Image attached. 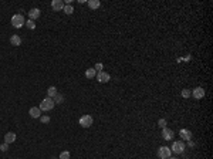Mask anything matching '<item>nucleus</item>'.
<instances>
[{
  "instance_id": "nucleus-25",
  "label": "nucleus",
  "mask_w": 213,
  "mask_h": 159,
  "mask_svg": "<svg viewBox=\"0 0 213 159\" xmlns=\"http://www.w3.org/2000/svg\"><path fill=\"white\" fill-rule=\"evenodd\" d=\"M7 149H9V144L4 142V144L0 145V151H1V152H7Z\"/></svg>"
},
{
  "instance_id": "nucleus-23",
  "label": "nucleus",
  "mask_w": 213,
  "mask_h": 159,
  "mask_svg": "<svg viewBox=\"0 0 213 159\" xmlns=\"http://www.w3.org/2000/svg\"><path fill=\"white\" fill-rule=\"evenodd\" d=\"M158 125H159L162 129H164V128H166V119H165V118H161L159 121H158Z\"/></svg>"
},
{
  "instance_id": "nucleus-14",
  "label": "nucleus",
  "mask_w": 213,
  "mask_h": 159,
  "mask_svg": "<svg viewBox=\"0 0 213 159\" xmlns=\"http://www.w3.org/2000/svg\"><path fill=\"white\" fill-rule=\"evenodd\" d=\"M10 43H11V45H20L21 44V37L17 36V34H13L10 37Z\"/></svg>"
},
{
  "instance_id": "nucleus-24",
  "label": "nucleus",
  "mask_w": 213,
  "mask_h": 159,
  "mask_svg": "<svg viewBox=\"0 0 213 159\" xmlns=\"http://www.w3.org/2000/svg\"><path fill=\"white\" fill-rule=\"evenodd\" d=\"M102 68H104L102 63H97V64L94 65V70H95V71H98V73H99V71H102Z\"/></svg>"
},
{
  "instance_id": "nucleus-28",
  "label": "nucleus",
  "mask_w": 213,
  "mask_h": 159,
  "mask_svg": "<svg viewBox=\"0 0 213 159\" xmlns=\"http://www.w3.org/2000/svg\"><path fill=\"white\" fill-rule=\"evenodd\" d=\"M168 159H176V158H172V156H170V158H168Z\"/></svg>"
},
{
  "instance_id": "nucleus-21",
  "label": "nucleus",
  "mask_w": 213,
  "mask_h": 159,
  "mask_svg": "<svg viewBox=\"0 0 213 159\" xmlns=\"http://www.w3.org/2000/svg\"><path fill=\"white\" fill-rule=\"evenodd\" d=\"M58 159H70V152H68V151H63V152L60 154Z\"/></svg>"
},
{
  "instance_id": "nucleus-9",
  "label": "nucleus",
  "mask_w": 213,
  "mask_h": 159,
  "mask_svg": "<svg viewBox=\"0 0 213 159\" xmlns=\"http://www.w3.org/2000/svg\"><path fill=\"white\" fill-rule=\"evenodd\" d=\"M179 135H180V138H182L180 141H190V139H192V132H190L189 129H185V128L180 129V131H179Z\"/></svg>"
},
{
  "instance_id": "nucleus-15",
  "label": "nucleus",
  "mask_w": 213,
  "mask_h": 159,
  "mask_svg": "<svg viewBox=\"0 0 213 159\" xmlns=\"http://www.w3.org/2000/svg\"><path fill=\"white\" fill-rule=\"evenodd\" d=\"M87 4H88L89 9H98V7L101 6L99 0H89V1H87Z\"/></svg>"
},
{
  "instance_id": "nucleus-29",
  "label": "nucleus",
  "mask_w": 213,
  "mask_h": 159,
  "mask_svg": "<svg viewBox=\"0 0 213 159\" xmlns=\"http://www.w3.org/2000/svg\"><path fill=\"white\" fill-rule=\"evenodd\" d=\"M53 159H57V158H53Z\"/></svg>"
},
{
  "instance_id": "nucleus-6",
  "label": "nucleus",
  "mask_w": 213,
  "mask_h": 159,
  "mask_svg": "<svg viewBox=\"0 0 213 159\" xmlns=\"http://www.w3.org/2000/svg\"><path fill=\"white\" fill-rule=\"evenodd\" d=\"M97 80H98V82H101V84H105V82H108L110 80H111V75L108 74V73H105V71H99V73H97Z\"/></svg>"
},
{
  "instance_id": "nucleus-17",
  "label": "nucleus",
  "mask_w": 213,
  "mask_h": 159,
  "mask_svg": "<svg viewBox=\"0 0 213 159\" xmlns=\"http://www.w3.org/2000/svg\"><path fill=\"white\" fill-rule=\"evenodd\" d=\"M53 101H54V104H61V102L64 101V97H63L61 94H58V92H57V94L53 97Z\"/></svg>"
},
{
  "instance_id": "nucleus-5",
  "label": "nucleus",
  "mask_w": 213,
  "mask_h": 159,
  "mask_svg": "<svg viewBox=\"0 0 213 159\" xmlns=\"http://www.w3.org/2000/svg\"><path fill=\"white\" fill-rule=\"evenodd\" d=\"M190 95H193V98H196V100H200L205 97V88L196 87V88H193V91H190Z\"/></svg>"
},
{
  "instance_id": "nucleus-7",
  "label": "nucleus",
  "mask_w": 213,
  "mask_h": 159,
  "mask_svg": "<svg viewBox=\"0 0 213 159\" xmlns=\"http://www.w3.org/2000/svg\"><path fill=\"white\" fill-rule=\"evenodd\" d=\"M158 155H159L161 159L170 158V148H168V146H161L159 151H158Z\"/></svg>"
},
{
  "instance_id": "nucleus-18",
  "label": "nucleus",
  "mask_w": 213,
  "mask_h": 159,
  "mask_svg": "<svg viewBox=\"0 0 213 159\" xmlns=\"http://www.w3.org/2000/svg\"><path fill=\"white\" fill-rule=\"evenodd\" d=\"M63 10H64L65 14H73V13H74V7H73L71 4H65Z\"/></svg>"
},
{
  "instance_id": "nucleus-27",
  "label": "nucleus",
  "mask_w": 213,
  "mask_h": 159,
  "mask_svg": "<svg viewBox=\"0 0 213 159\" xmlns=\"http://www.w3.org/2000/svg\"><path fill=\"white\" fill-rule=\"evenodd\" d=\"M189 146H190V148H195V142H193V141H189Z\"/></svg>"
},
{
  "instance_id": "nucleus-3",
  "label": "nucleus",
  "mask_w": 213,
  "mask_h": 159,
  "mask_svg": "<svg viewBox=\"0 0 213 159\" xmlns=\"http://www.w3.org/2000/svg\"><path fill=\"white\" fill-rule=\"evenodd\" d=\"M185 142L183 141H175L173 144H172V152L173 154H183L185 152Z\"/></svg>"
},
{
  "instance_id": "nucleus-26",
  "label": "nucleus",
  "mask_w": 213,
  "mask_h": 159,
  "mask_svg": "<svg viewBox=\"0 0 213 159\" xmlns=\"http://www.w3.org/2000/svg\"><path fill=\"white\" fill-rule=\"evenodd\" d=\"M40 121H41L43 124H48L50 122V117L48 115H43V117H40Z\"/></svg>"
},
{
  "instance_id": "nucleus-4",
  "label": "nucleus",
  "mask_w": 213,
  "mask_h": 159,
  "mask_svg": "<svg viewBox=\"0 0 213 159\" xmlns=\"http://www.w3.org/2000/svg\"><path fill=\"white\" fill-rule=\"evenodd\" d=\"M92 122H94V119L91 115H83L81 118H80V125L83 126V128H89L91 125H92Z\"/></svg>"
},
{
  "instance_id": "nucleus-20",
  "label": "nucleus",
  "mask_w": 213,
  "mask_h": 159,
  "mask_svg": "<svg viewBox=\"0 0 213 159\" xmlns=\"http://www.w3.org/2000/svg\"><path fill=\"white\" fill-rule=\"evenodd\" d=\"M26 27L30 29V30H34V29H36V23H34L33 20H27V21H26Z\"/></svg>"
},
{
  "instance_id": "nucleus-2",
  "label": "nucleus",
  "mask_w": 213,
  "mask_h": 159,
  "mask_svg": "<svg viewBox=\"0 0 213 159\" xmlns=\"http://www.w3.org/2000/svg\"><path fill=\"white\" fill-rule=\"evenodd\" d=\"M54 105H55V104H54L53 98H48V97H47V98H44L41 102H40V107H39V108H40L41 111H51V110L54 108Z\"/></svg>"
},
{
  "instance_id": "nucleus-1",
  "label": "nucleus",
  "mask_w": 213,
  "mask_h": 159,
  "mask_svg": "<svg viewBox=\"0 0 213 159\" xmlns=\"http://www.w3.org/2000/svg\"><path fill=\"white\" fill-rule=\"evenodd\" d=\"M23 24H26V20H24L23 14H14L11 17V26L14 29H20V27H23Z\"/></svg>"
},
{
  "instance_id": "nucleus-19",
  "label": "nucleus",
  "mask_w": 213,
  "mask_h": 159,
  "mask_svg": "<svg viewBox=\"0 0 213 159\" xmlns=\"http://www.w3.org/2000/svg\"><path fill=\"white\" fill-rule=\"evenodd\" d=\"M47 94H48V98H53V97L57 94V88H55V87H48Z\"/></svg>"
},
{
  "instance_id": "nucleus-13",
  "label": "nucleus",
  "mask_w": 213,
  "mask_h": 159,
  "mask_svg": "<svg viewBox=\"0 0 213 159\" xmlns=\"http://www.w3.org/2000/svg\"><path fill=\"white\" fill-rule=\"evenodd\" d=\"M16 141V134L14 132H7L6 135H4V142L6 144H11V142H14Z\"/></svg>"
},
{
  "instance_id": "nucleus-11",
  "label": "nucleus",
  "mask_w": 213,
  "mask_h": 159,
  "mask_svg": "<svg viewBox=\"0 0 213 159\" xmlns=\"http://www.w3.org/2000/svg\"><path fill=\"white\" fill-rule=\"evenodd\" d=\"M173 135H175L173 131L169 129V128H164V129H162V136H164L165 141H170V139L173 138Z\"/></svg>"
},
{
  "instance_id": "nucleus-12",
  "label": "nucleus",
  "mask_w": 213,
  "mask_h": 159,
  "mask_svg": "<svg viewBox=\"0 0 213 159\" xmlns=\"http://www.w3.org/2000/svg\"><path fill=\"white\" fill-rule=\"evenodd\" d=\"M29 17H30V20H36V19H39L40 17V9H31L30 11H29Z\"/></svg>"
},
{
  "instance_id": "nucleus-8",
  "label": "nucleus",
  "mask_w": 213,
  "mask_h": 159,
  "mask_svg": "<svg viewBox=\"0 0 213 159\" xmlns=\"http://www.w3.org/2000/svg\"><path fill=\"white\" fill-rule=\"evenodd\" d=\"M64 3H63V0H53L51 1V9L54 10V11H60V10H63L64 9Z\"/></svg>"
},
{
  "instance_id": "nucleus-10",
  "label": "nucleus",
  "mask_w": 213,
  "mask_h": 159,
  "mask_svg": "<svg viewBox=\"0 0 213 159\" xmlns=\"http://www.w3.org/2000/svg\"><path fill=\"white\" fill-rule=\"evenodd\" d=\"M29 114H30L31 118H40V117H41V110L37 108V107H31V108L29 110Z\"/></svg>"
},
{
  "instance_id": "nucleus-22",
  "label": "nucleus",
  "mask_w": 213,
  "mask_h": 159,
  "mask_svg": "<svg viewBox=\"0 0 213 159\" xmlns=\"http://www.w3.org/2000/svg\"><path fill=\"white\" fill-rule=\"evenodd\" d=\"M180 95H182L183 98H189V97H190V90H188V88H185V90H182V92H180Z\"/></svg>"
},
{
  "instance_id": "nucleus-16",
  "label": "nucleus",
  "mask_w": 213,
  "mask_h": 159,
  "mask_svg": "<svg viewBox=\"0 0 213 159\" xmlns=\"http://www.w3.org/2000/svg\"><path fill=\"white\" fill-rule=\"evenodd\" d=\"M95 75H97V71H95L94 68H88V70L85 71V77H87V78H88V80L94 78Z\"/></svg>"
}]
</instances>
